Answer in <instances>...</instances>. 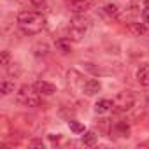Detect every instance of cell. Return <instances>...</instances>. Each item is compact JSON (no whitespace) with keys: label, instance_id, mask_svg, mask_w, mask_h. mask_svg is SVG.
<instances>
[{"label":"cell","instance_id":"obj_1","mask_svg":"<svg viewBox=\"0 0 149 149\" xmlns=\"http://www.w3.org/2000/svg\"><path fill=\"white\" fill-rule=\"evenodd\" d=\"M18 26L25 35H37L46 26V18L37 11H23L18 14Z\"/></svg>","mask_w":149,"mask_h":149},{"label":"cell","instance_id":"obj_2","mask_svg":"<svg viewBox=\"0 0 149 149\" xmlns=\"http://www.w3.org/2000/svg\"><path fill=\"white\" fill-rule=\"evenodd\" d=\"M90 25H91L90 18H84L83 14L74 16L72 21H70V26H68V39L74 40V42H79L84 37V33L88 32Z\"/></svg>","mask_w":149,"mask_h":149},{"label":"cell","instance_id":"obj_3","mask_svg":"<svg viewBox=\"0 0 149 149\" xmlns=\"http://www.w3.org/2000/svg\"><path fill=\"white\" fill-rule=\"evenodd\" d=\"M112 104H114V109H116V111L125 112V111H130V109L133 107V104H135V97H133L132 91H126V90H125V91H119V93L114 97Z\"/></svg>","mask_w":149,"mask_h":149},{"label":"cell","instance_id":"obj_4","mask_svg":"<svg viewBox=\"0 0 149 149\" xmlns=\"http://www.w3.org/2000/svg\"><path fill=\"white\" fill-rule=\"evenodd\" d=\"M65 7L74 13V14H84L86 11H90L91 7V2L90 0H63Z\"/></svg>","mask_w":149,"mask_h":149},{"label":"cell","instance_id":"obj_5","mask_svg":"<svg viewBox=\"0 0 149 149\" xmlns=\"http://www.w3.org/2000/svg\"><path fill=\"white\" fill-rule=\"evenodd\" d=\"M81 90H83V93H84V95L93 97V95L100 93L102 84H100V81H98V79H88V81H84V83L81 84Z\"/></svg>","mask_w":149,"mask_h":149},{"label":"cell","instance_id":"obj_6","mask_svg":"<svg viewBox=\"0 0 149 149\" xmlns=\"http://www.w3.org/2000/svg\"><path fill=\"white\" fill-rule=\"evenodd\" d=\"M33 88H35V91L39 95H44V97H51V95L56 93V86L51 84V83H47V81H37L33 84Z\"/></svg>","mask_w":149,"mask_h":149},{"label":"cell","instance_id":"obj_7","mask_svg":"<svg viewBox=\"0 0 149 149\" xmlns=\"http://www.w3.org/2000/svg\"><path fill=\"white\" fill-rule=\"evenodd\" d=\"M33 93H35V88H33V86H30V84H23V86H19V90H18V93H16V100H18V104L25 105L26 100H28Z\"/></svg>","mask_w":149,"mask_h":149},{"label":"cell","instance_id":"obj_8","mask_svg":"<svg viewBox=\"0 0 149 149\" xmlns=\"http://www.w3.org/2000/svg\"><path fill=\"white\" fill-rule=\"evenodd\" d=\"M137 81L140 83V86H149V65L144 63L139 67L137 70Z\"/></svg>","mask_w":149,"mask_h":149},{"label":"cell","instance_id":"obj_9","mask_svg":"<svg viewBox=\"0 0 149 149\" xmlns=\"http://www.w3.org/2000/svg\"><path fill=\"white\" fill-rule=\"evenodd\" d=\"M126 32H128L130 35H133V37H140V35L146 33V25H144V23H135V21H132V23L126 25Z\"/></svg>","mask_w":149,"mask_h":149},{"label":"cell","instance_id":"obj_10","mask_svg":"<svg viewBox=\"0 0 149 149\" xmlns=\"http://www.w3.org/2000/svg\"><path fill=\"white\" fill-rule=\"evenodd\" d=\"M112 107H114L112 100H109V98H102V100H98V102L95 104V112H97V114H105V112L112 111Z\"/></svg>","mask_w":149,"mask_h":149},{"label":"cell","instance_id":"obj_11","mask_svg":"<svg viewBox=\"0 0 149 149\" xmlns=\"http://www.w3.org/2000/svg\"><path fill=\"white\" fill-rule=\"evenodd\" d=\"M54 46H56V49L61 51L63 54H67V53L72 51V46H70V39H68V37H60V39H56V40H54Z\"/></svg>","mask_w":149,"mask_h":149},{"label":"cell","instance_id":"obj_12","mask_svg":"<svg viewBox=\"0 0 149 149\" xmlns=\"http://www.w3.org/2000/svg\"><path fill=\"white\" fill-rule=\"evenodd\" d=\"M84 65V68L88 70V72H91V74H95V76H109V70H105V68H102L100 65L97 67L95 63H83Z\"/></svg>","mask_w":149,"mask_h":149},{"label":"cell","instance_id":"obj_13","mask_svg":"<svg viewBox=\"0 0 149 149\" xmlns=\"http://www.w3.org/2000/svg\"><path fill=\"white\" fill-rule=\"evenodd\" d=\"M14 81H11V79H4L2 83H0V93H2L4 97H7V95H11V93H14Z\"/></svg>","mask_w":149,"mask_h":149},{"label":"cell","instance_id":"obj_14","mask_svg":"<svg viewBox=\"0 0 149 149\" xmlns=\"http://www.w3.org/2000/svg\"><path fill=\"white\" fill-rule=\"evenodd\" d=\"M33 54H35L37 58L47 56V54H49V46H47L46 42H37V44L33 46Z\"/></svg>","mask_w":149,"mask_h":149},{"label":"cell","instance_id":"obj_15","mask_svg":"<svg viewBox=\"0 0 149 149\" xmlns=\"http://www.w3.org/2000/svg\"><path fill=\"white\" fill-rule=\"evenodd\" d=\"M114 132H116L119 137H128V135H130V126H128L125 121H119V123H116Z\"/></svg>","mask_w":149,"mask_h":149},{"label":"cell","instance_id":"obj_16","mask_svg":"<svg viewBox=\"0 0 149 149\" xmlns=\"http://www.w3.org/2000/svg\"><path fill=\"white\" fill-rule=\"evenodd\" d=\"M97 133L95 132H86L84 135H83V139H81V142L84 144V146H95L97 144Z\"/></svg>","mask_w":149,"mask_h":149},{"label":"cell","instance_id":"obj_17","mask_svg":"<svg viewBox=\"0 0 149 149\" xmlns=\"http://www.w3.org/2000/svg\"><path fill=\"white\" fill-rule=\"evenodd\" d=\"M68 128L74 132V133H84V125L76 121V119H68Z\"/></svg>","mask_w":149,"mask_h":149},{"label":"cell","instance_id":"obj_18","mask_svg":"<svg viewBox=\"0 0 149 149\" xmlns=\"http://www.w3.org/2000/svg\"><path fill=\"white\" fill-rule=\"evenodd\" d=\"M104 11H105L109 16H114V18L119 16V7H118L116 4H107V6L104 7Z\"/></svg>","mask_w":149,"mask_h":149},{"label":"cell","instance_id":"obj_19","mask_svg":"<svg viewBox=\"0 0 149 149\" xmlns=\"http://www.w3.org/2000/svg\"><path fill=\"white\" fill-rule=\"evenodd\" d=\"M0 65H2L4 68H7L11 65V54H9V51H2V54H0Z\"/></svg>","mask_w":149,"mask_h":149},{"label":"cell","instance_id":"obj_20","mask_svg":"<svg viewBox=\"0 0 149 149\" xmlns=\"http://www.w3.org/2000/svg\"><path fill=\"white\" fill-rule=\"evenodd\" d=\"M7 74H9V76L18 77L19 74H21V67H19V63H11V67H7Z\"/></svg>","mask_w":149,"mask_h":149},{"label":"cell","instance_id":"obj_21","mask_svg":"<svg viewBox=\"0 0 149 149\" xmlns=\"http://www.w3.org/2000/svg\"><path fill=\"white\" fill-rule=\"evenodd\" d=\"M30 147H42V149H44V147H46V144H44L42 140H37V139H35V140H32V142H30Z\"/></svg>","mask_w":149,"mask_h":149},{"label":"cell","instance_id":"obj_22","mask_svg":"<svg viewBox=\"0 0 149 149\" xmlns=\"http://www.w3.org/2000/svg\"><path fill=\"white\" fill-rule=\"evenodd\" d=\"M142 19H144V23H149V7L146 6V9L142 11Z\"/></svg>","mask_w":149,"mask_h":149},{"label":"cell","instance_id":"obj_23","mask_svg":"<svg viewBox=\"0 0 149 149\" xmlns=\"http://www.w3.org/2000/svg\"><path fill=\"white\" fill-rule=\"evenodd\" d=\"M32 2V6H35V7H44L46 6V0H30Z\"/></svg>","mask_w":149,"mask_h":149},{"label":"cell","instance_id":"obj_24","mask_svg":"<svg viewBox=\"0 0 149 149\" xmlns=\"http://www.w3.org/2000/svg\"><path fill=\"white\" fill-rule=\"evenodd\" d=\"M146 6H147V7H149V0H146Z\"/></svg>","mask_w":149,"mask_h":149},{"label":"cell","instance_id":"obj_25","mask_svg":"<svg viewBox=\"0 0 149 149\" xmlns=\"http://www.w3.org/2000/svg\"><path fill=\"white\" fill-rule=\"evenodd\" d=\"M147 102H149V97H147Z\"/></svg>","mask_w":149,"mask_h":149}]
</instances>
